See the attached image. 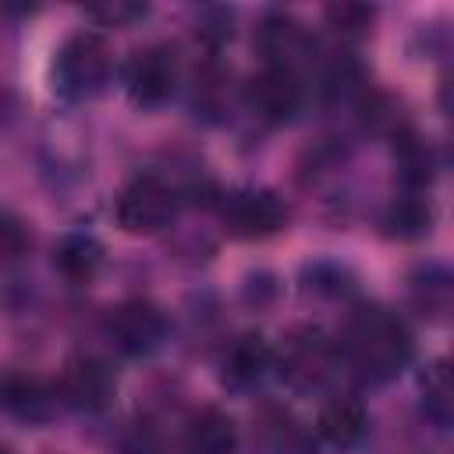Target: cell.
Wrapping results in <instances>:
<instances>
[{"instance_id": "13", "label": "cell", "mask_w": 454, "mask_h": 454, "mask_svg": "<svg viewBox=\"0 0 454 454\" xmlns=\"http://www.w3.org/2000/svg\"><path fill=\"white\" fill-rule=\"evenodd\" d=\"M184 450L188 454H234L238 450V426L220 408H202L192 415L184 429Z\"/></svg>"}, {"instance_id": "19", "label": "cell", "mask_w": 454, "mask_h": 454, "mask_svg": "<svg viewBox=\"0 0 454 454\" xmlns=\"http://www.w3.org/2000/svg\"><path fill=\"white\" fill-rule=\"evenodd\" d=\"M149 14L145 4H131V0H106V4H92L85 7V18L106 25V28H124V25H135Z\"/></svg>"}, {"instance_id": "11", "label": "cell", "mask_w": 454, "mask_h": 454, "mask_svg": "<svg viewBox=\"0 0 454 454\" xmlns=\"http://www.w3.org/2000/svg\"><path fill=\"white\" fill-rule=\"evenodd\" d=\"M270 365H273V351H270V344H266L262 333H241V337L227 348V355H223V362H220L223 383L234 387V390L255 387V383L270 372Z\"/></svg>"}, {"instance_id": "21", "label": "cell", "mask_w": 454, "mask_h": 454, "mask_svg": "<svg viewBox=\"0 0 454 454\" xmlns=\"http://www.w3.org/2000/svg\"><path fill=\"white\" fill-rule=\"evenodd\" d=\"M326 21L337 32H365L372 25V7H362V4H333V7H326Z\"/></svg>"}, {"instance_id": "16", "label": "cell", "mask_w": 454, "mask_h": 454, "mask_svg": "<svg viewBox=\"0 0 454 454\" xmlns=\"http://www.w3.org/2000/svg\"><path fill=\"white\" fill-rule=\"evenodd\" d=\"M429 227H433V206H429V199H422V192H408V195L394 199L383 213V231L401 241L422 238Z\"/></svg>"}, {"instance_id": "7", "label": "cell", "mask_w": 454, "mask_h": 454, "mask_svg": "<svg viewBox=\"0 0 454 454\" xmlns=\"http://www.w3.org/2000/svg\"><path fill=\"white\" fill-rule=\"evenodd\" d=\"M57 394L64 404H71L78 411H103L117 397V376L103 358L82 355V358H71L64 365Z\"/></svg>"}, {"instance_id": "10", "label": "cell", "mask_w": 454, "mask_h": 454, "mask_svg": "<svg viewBox=\"0 0 454 454\" xmlns=\"http://www.w3.org/2000/svg\"><path fill=\"white\" fill-rule=\"evenodd\" d=\"M57 404V390L32 376V372H4L0 376V411H7L18 422H46L53 415Z\"/></svg>"}, {"instance_id": "1", "label": "cell", "mask_w": 454, "mask_h": 454, "mask_svg": "<svg viewBox=\"0 0 454 454\" xmlns=\"http://www.w3.org/2000/svg\"><path fill=\"white\" fill-rule=\"evenodd\" d=\"M340 351L358 376H365L369 383H387L411 362L415 344L408 326L390 309L362 305L348 316Z\"/></svg>"}, {"instance_id": "5", "label": "cell", "mask_w": 454, "mask_h": 454, "mask_svg": "<svg viewBox=\"0 0 454 454\" xmlns=\"http://www.w3.org/2000/svg\"><path fill=\"white\" fill-rule=\"evenodd\" d=\"M124 89L138 106H160L177 89V57L170 46H142L124 64Z\"/></svg>"}, {"instance_id": "17", "label": "cell", "mask_w": 454, "mask_h": 454, "mask_svg": "<svg viewBox=\"0 0 454 454\" xmlns=\"http://www.w3.org/2000/svg\"><path fill=\"white\" fill-rule=\"evenodd\" d=\"M419 394H422V411L436 422V426H447L450 415H454V387H450V369L443 358H436L422 380H419Z\"/></svg>"}, {"instance_id": "3", "label": "cell", "mask_w": 454, "mask_h": 454, "mask_svg": "<svg viewBox=\"0 0 454 454\" xmlns=\"http://www.w3.org/2000/svg\"><path fill=\"white\" fill-rule=\"evenodd\" d=\"M114 216L128 234H156L174 223L177 192L156 174H138L121 188L114 202Z\"/></svg>"}, {"instance_id": "4", "label": "cell", "mask_w": 454, "mask_h": 454, "mask_svg": "<svg viewBox=\"0 0 454 454\" xmlns=\"http://www.w3.org/2000/svg\"><path fill=\"white\" fill-rule=\"evenodd\" d=\"M106 333L114 340V348L128 358H142V355H153L163 337H167V319L163 312L145 301V298H128L121 301L110 319H106Z\"/></svg>"}, {"instance_id": "8", "label": "cell", "mask_w": 454, "mask_h": 454, "mask_svg": "<svg viewBox=\"0 0 454 454\" xmlns=\"http://www.w3.org/2000/svg\"><path fill=\"white\" fill-rule=\"evenodd\" d=\"M301 78L298 71L291 67H277V64H266L259 74H252L248 89H245V99L252 106L255 117H262L266 124H284L298 114L301 106Z\"/></svg>"}, {"instance_id": "15", "label": "cell", "mask_w": 454, "mask_h": 454, "mask_svg": "<svg viewBox=\"0 0 454 454\" xmlns=\"http://www.w3.org/2000/svg\"><path fill=\"white\" fill-rule=\"evenodd\" d=\"M316 429L326 443L333 447H355L365 433H369V411L362 401H351V397H337L330 404H323L319 419H316Z\"/></svg>"}, {"instance_id": "18", "label": "cell", "mask_w": 454, "mask_h": 454, "mask_svg": "<svg viewBox=\"0 0 454 454\" xmlns=\"http://www.w3.org/2000/svg\"><path fill=\"white\" fill-rule=\"evenodd\" d=\"M397 167H401V177L411 192H422L433 177V153L422 138H404L397 145Z\"/></svg>"}, {"instance_id": "20", "label": "cell", "mask_w": 454, "mask_h": 454, "mask_svg": "<svg viewBox=\"0 0 454 454\" xmlns=\"http://www.w3.org/2000/svg\"><path fill=\"white\" fill-rule=\"evenodd\" d=\"M415 301L426 312L443 316L447 305H450V280H447V273H436V280H433V273L426 270V280H415Z\"/></svg>"}, {"instance_id": "14", "label": "cell", "mask_w": 454, "mask_h": 454, "mask_svg": "<svg viewBox=\"0 0 454 454\" xmlns=\"http://www.w3.org/2000/svg\"><path fill=\"white\" fill-rule=\"evenodd\" d=\"M53 266L71 284H89L103 266V245L92 234L71 231L53 245Z\"/></svg>"}, {"instance_id": "23", "label": "cell", "mask_w": 454, "mask_h": 454, "mask_svg": "<svg viewBox=\"0 0 454 454\" xmlns=\"http://www.w3.org/2000/svg\"><path fill=\"white\" fill-rule=\"evenodd\" d=\"M0 454H14V450H11V447H4V443H0Z\"/></svg>"}, {"instance_id": "9", "label": "cell", "mask_w": 454, "mask_h": 454, "mask_svg": "<svg viewBox=\"0 0 454 454\" xmlns=\"http://www.w3.org/2000/svg\"><path fill=\"white\" fill-rule=\"evenodd\" d=\"M333 372V344L319 330H298L280 348V376L298 387L312 390Z\"/></svg>"}, {"instance_id": "22", "label": "cell", "mask_w": 454, "mask_h": 454, "mask_svg": "<svg viewBox=\"0 0 454 454\" xmlns=\"http://www.w3.org/2000/svg\"><path fill=\"white\" fill-rule=\"evenodd\" d=\"M28 245V227L11 216V213H0V255L11 259V255H21Z\"/></svg>"}, {"instance_id": "12", "label": "cell", "mask_w": 454, "mask_h": 454, "mask_svg": "<svg viewBox=\"0 0 454 454\" xmlns=\"http://www.w3.org/2000/svg\"><path fill=\"white\" fill-rule=\"evenodd\" d=\"M255 39H259V50H262L266 64H277V67H291L294 71V60L309 53V32L291 14H270V18H262Z\"/></svg>"}, {"instance_id": "6", "label": "cell", "mask_w": 454, "mask_h": 454, "mask_svg": "<svg viewBox=\"0 0 454 454\" xmlns=\"http://www.w3.org/2000/svg\"><path fill=\"white\" fill-rule=\"evenodd\" d=\"M287 216H291L287 202L266 188L231 192L223 202V223L238 238H270L287 227Z\"/></svg>"}, {"instance_id": "2", "label": "cell", "mask_w": 454, "mask_h": 454, "mask_svg": "<svg viewBox=\"0 0 454 454\" xmlns=\"http://www.w3.org/2000/svg\"><path fill=\"white\" fill-rule=\"evenodd\" d=\"M110 71H114V50H110V43L99 32H78V35H71L60 46L57 64H53L57 89L64 96H71V99L96 96L106 85Z\"/></svg>"}]
</instances>
